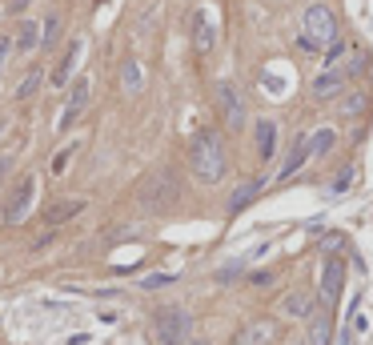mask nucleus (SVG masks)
<instances>
[{
  "label": "nucleus",
  "mask_w": 373,
  "mask_h": 345,
  "mask_svg": "<svg viewBox=\"0 0 373 345\" xmlns=\"http://www.w3.org/2000/svg\"><path fill=\"white\" fill-rule=\"evenodd\" d=\"M177 193V181H173V172H157L149 185H145V193H141V201L145 205H161V201H169Z\"/></svg>",
  "instance_id": "obj_8"
},
{
  "label": "nucleus",
  "mask_w": 373,
  "mask_h": 345,
  "mask_svg": "<svg viewBox=\"0 0 373 345\" xmlns=\"http://www.w3.org/2000/svg\"><path fill=\"white\" fill-rule=\"evenodd\" d=\"M281 309H285L289 317H309V309H313V301H309V293H289L285 301H281Z\"/></svg>",
  "instance_id": "obj_17"
},
{
  "label": "nucleus",
  "mask_w": 373,
  "mask_h": 345,
  "mask_svg": "<svg viewBox=\"0 0 373 345\" xmlns=\"http://www.w3.org/2000/svg\"><path fill=\"white\" fill-rule=\"evenodd\" d=\"M257 193H261V181H249V185H241L233 193V201H229V213H241L245 205H253V201H257Z\"/></svg>",
  "instance_id": "obj_16"
},
{
  "label": "nucleus",
  "mask_w": 373,
  "mask_h": 345,
  "mask_svg": "<svg viewBox=\"0 0 373 345\" xmlns=\"http://www.w3.org/2000/svg\"><path fill=\"white\" fill-rule=\"evenodd\" d=\"M309 341H313V345H329V317H325V313H317V317H313Z\"/></svg>",
  "instance_id": "obj_21"
},
{
  "label": "nucleus",
  "mask_w": 373,
  "mask_h": 345,
  "mask_svg": "<svg viewBox=\"0 0 373 345\" xmlns=\"http://www.w3.org/2000/svg\"><path fill=\"white\" fill-rule=\"evenodd\" d=\"M345 88V76L337 73V69H329V73H321L317 81H313V97L317 100H329V97H337Z\"/></svg>",
  "instance_id": "obj_9"
},
{
  "label": "nucleus",
  "mask_w": 373,
  "mask_h": 345,
  "mask_svg": "<svg viewBox=\"0 0 373 345\" xmlns=\"http://www.w3.org/2000/svg\"><path fill=\"white\" fill-rule=\"evenodd\" d=\"M269 333H273V329H269L265 321H257V325H249V329L237 337V345H265V341H269Z\"/></svg>",
  "instance_id": "obj_19"
},
{
  "label": "nucleus",
  "mask_w": 373,
  "mask_h": 345,
  "mask_svg": "<svg viewBox=\"0 0 373 345\" xmlns=\"http://www.w3.org/2000/svg\"><path fill=\"white\" fill-rule=\"evenodd\" d=\"M301 28H305V40H301L305 49H329V45H337V21H333V13H329L325 4L305 8Z\"/></svg>",
  "instance_id": "obj_2"
},
{
  "label": "nucleus",
  "mask_w": 373,
  "mask_h": 345,
  "mask_svg": "<svg viewBox=\"0 0 373 345\" xmlns=\"http://www.w3.org/2000/svg\"><path fill=\"white\" fill-rule=\"evenodd\" d=\"M349 177H353V169H341V177H337V185H333V189H345V185H349Z\"/></svg>",
  "instance_id": "obj_28"
},
{
  "label": "nucleus",
  "mask_w": 373,
  "mask_h": 345,
  "mask_svg": "<svg viewBox=\"0 0 373 345\" xmlns=\"http://www.w3.org/2000/svg\"><path fill=\"white\" fill-rule=\"evenodd\" d=\"M217 100H221V112H225V121L233 124H241L245 121V100H241V93H237L233 85H229V81H225V85H217Z\"/></svg>",
  "instance_id": "obj_5"
},
{
  "label": "nucleus",
  "mask_w": 373,
  "mask_h": 345,
  "mask_svg": "<svg viewBox=\"0 0 373 345\" xmlns=\"http://www.w3.org/2000/svg\"><path fill=\"white\" fill-rule=\"evenodd\" d=\"M121 81H124V93H141V85H145V76H141V64L129 61L121 69Z\"/></svg>",
  "instance_id": "obj_20"
},
{
  "label": "nucleus",
  "mask_w": 373,
  "mask_h": 345,
  "mask_svg": "<svg viewBox=\"0 0 373 345\" xmlns=\"http://www.w3.org/2000/svg\"><path fill=\"white\" fill-rule=\"evenodd\" d=\"M309 157H313V153H309V136H301L297 145H293V153H289V160L281 165V177H293V172H297Z\"/></svg>",
  "instance_id": "obj_14"
},
{
  "label": "nucleus",
  "mask_w": 373,
  "mask_h": 345,
  "mask_svg": "<svg viewBox=\"0 0 373 345\" xmlns=\"http://www.w3.org/2000/svg\"><path fill=\"white\" fill-rule=\"evenodd\" d=\"M81 52H85V45H81V40H73V45H69V52L61 57V64H57V73H52V85H69V76H73L76 61H81Z\"/></svg>",
  "instance_id": "obj_11"
},
{
  "label": "nucleus",
  "mask_w": 373,
  "mask_h": 345,
  "mask_svg": "<svg viewBox=\"0 0 373 345\" xmlns=\"http://www.w3.org/2000/svg\"><path fill=\"white\" fill-rule=\"evenodd\" d=\"M333 141H337L333 129H317V133L309 136V153H313V157H321V153H329V148H333Z\"/></svg>",
  "instance_id": "obj_18"
},
{
  "label": "nucleus",
  "mask_w": 373,
  "mask_h": 345,
  "mask_svg": "<svg viewBox=\"0 0 373 345\" xmlns=\"http://www.w3.org/2000/svg\"><path fill=\"white\" fill-rule=\"evenodd\" d=\"M257 153H261V160H269L277 153V124L273 121H257Z\"/></svg>",
  "instance_id": "obj_12"
},
{
  "label": "nucleus",
  "mask_w": 373,
  "mask_h": 345,
  "mask_svg": "<svg viewBox=\"0 0 373 345\" xmlns=\"http://www.w3.org/2000/svg\"><path fill=\"white\" fill-rule=\"evenodd\" d=\"M40 88V73H28L25 81H20V88H16V97L25 100V97H32V93H37Z\"/></svg>",
  "instance_id": "obj_23"
},
{
  "label": "nucleus",
  "mask_w": 373,
  "mask_h": 345,
  "mask_svg": "<svg viewBox=\"0 0 373 345\" xmlns=\"http://www.w3.org/2000/svg\"><path fill=\"white\" fill-rule=\"evenodd\" d=\"M25 4H28V0H13V8H25Z\"/></svg>",
  "instance_id": "obj_29"
},
{
  "label": "nucleus",
  "mask_w": 373,
  "mask_h": 345,
  "mask_svg": "<svg viewBox=\"0 0 373 345\" xmlns=\"http://www.w3.org/2000/svg\"><path fill=\"white\" fill-rule=\"evenodd\" d=\"M193 172H197L205 185H217L225 177V169H229V153H225V141L217 129H201L197 136H193Z\"/></svg>",
  "instance_id": "obj_1"
},
{
  "label": "nucleus",
  "mask_w": 373,
  "mask_h": 345,
  "mask_svg": "<svg viewBox=\"0 0 373 345\" xmlns=\"http://www.w3.org/2000/svg\"><path fill=\"white\" fill-rule=\"evenodd\" d=\"M361 109H365V97H361V93H349V97L341 100V112H345V117H357Z\"/></svg>",
  "instance_id": "obj_22"
},
{
  "label": "nucleus",
  "mask_w": 373,
  "mask_h": 345,
  "mask_svg": "<svg viewBox=\"0 0 373 345\" xmlns=\"http://www.w3.org/2000/svg\"><path fill=\"white\" fill-rule=\"evenodd\" d=\"M85 105H88V76H76L73 93H69V105H64V112H61V129H69V124L85 112Z\"/></svg>",
  "instance_id": "obj_7"
},
{
  "label": "nucleus",
  "mask_w": 373,
  "mask_h": 345,
  "mask_svg": "<svg viewBox=\"0 0 373 345\" xmlns=\"http://www.w3.org/2000/svg\"><path fill=\"white\" fill-rule=\"evenodd\" d=\"M213 40H217V28H213V21L205 13L193 16V45H197V52H209Z\"/></svg>",
  "instance_id": "obj_10"
},
{
  "label": "nucleus",
  "mask_w": 373,
  "mask_h": 345,
  "mask_svg": "<svg viewBox=\"0 0 373 345\" xmlns=\"http://www.w3.org/2000/svg\"><path fill=\"white\" fill-rule=\"evenodd\" d=\"M153 333H157L161 345H185L189 333H193V317L185 309H161L157 321H153Z\"/></svg>",
  "instance_id": "obj_3"
},
{
  "label": "nucleus",
  "mask_w": 373,
  "mask_h": 345,
  "mask_svg": "<svg viewBox=\"0 0 373 345\" xmlns=\"http://www.w3.org/2000/svg\"><path fill=\"white\" fill-rule=\"evenodd\" d=\"M32 197H37V177L28 172V177H20V185L13 189V197H8V205H4V221L8 225L25 221L28 209H32Z\"/></svg>",
  "instance_id": "obj_4"
},
{
  "label": "nucleus",
  "mask_w": 373,
  "mask_h": 345,
  "mask_svg": "<svg viewBox=\"0 0 373 345\" xmlns=\"http://www.w3.org/2000/svg\"><path fill=\"white\" fill-rule=\"evenodd\" d=\"M69 160H73V148H61L57 160H52V172H64V169H69Z\"/></svg>",
  "instance_id": "obj_26"
},
{
  "label": "nucleus",
  "mask_w": 373,
  "mask_h": 345,
  "mask_svg": "<svg viewBox=\"0 0 373 345\" xmlns=\"http://www.w3.org/2000/svg\"><path fill=\"white\" fill-rule=\"evenodd\" d=\"M341 273H345V265H341V257H329L321 269V297L329 301V309L337 305V297H341Z\"/></svg>",
  "instance_id": "obj_6"
},
{
  "label": "nucleus",
  "mask_w": 373,
  "mask_h": 345,
  "mask_svg": "<svg viewBox=\"0 0 373 345\" xmlns=\"http://www.w3.org/2000/svg\"><path fill=\"white\" fill-rule=\"evenodd\" d=\"M4 169H8V157H0V172H4Z\"/></svg>",
  "instance_id": "obj_30"
},
{
  "label": "nucleus",
  "mask_w": 373,
  "mask_h": 345,
  "mask_svg": "<svg viewBox=\"0 0 373 345\" xmlns=\"http://www.w3.org/2000/svg\"><path fill=\"white\" fill-rule=\"evenodd\" d=\"M8 45H13V40L0 37V73H4V57H8Z\"/></svg>",
  "instance_id": "obj_27"
},
{
  "label": "nucleus",
  "mask_w": 373,
  "mask_h": 345,
  "mask_svg": "<svg viewBox=\"0 0 373 345\" xmlns=\"http://www.w3.org/2000/svg\"><path fill=\"white\" fill-rule=\"evenodd\" d=\"M57 28H61V16H49V21H45V33H40V45H49V40L57 37Z\"/></svg>",
  "instance_id": "obj_25"
},
{
  "label": "nucleus",
  "mask_w": 373,
  "mask_h": 345,
  "mask_svg": "<svg viewBox=\"0 0 373 345\" xmlns=\"http://www.w3.org/2000/svg\"><path fill=\"white\" fill-rule=\"evenodd\" d=\"M173 281H177L173 273H153V277L141 281V289H161V285H173Z\"/></svg>",
  "instance_id": "obj_24"
},
{
  "label": "nucleus",
  "mask_w": 373,
  "mask_h": 345,
  "mask_svg": "<svg viewBox=\"0 0 373 345\" xmlns=\"http://www.w3.org/2000/svg\"><path fill=\"white\" fill-rule=\"evenodd\" d=\"M81 209H85V201H57V205L45 213V225H61V221H69V217H76Z\"/></svg>",
  "instance_id": "obj_13"
},
{
  "label": "nucleus",
  "mask_w": 373,
  "mask_h": 345,
  "mask_svg": "<svg viewBox=\"0 0 373 345\" xmlns=\"http://www.w3.org/2000/svg\"><path fill=\"white\" fill-rule=\"evenodd\" d=\"M13 45L20 52H32V49H37V45H40V25H37V21H25V25L16 28V40H13Z\"/></svg>",
  "instance_id": "obj_15"
}]
</instances>
